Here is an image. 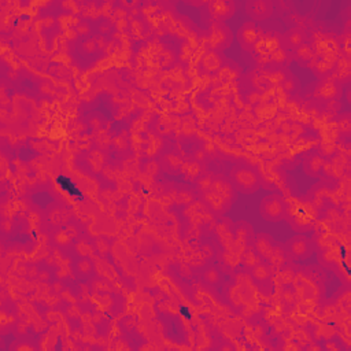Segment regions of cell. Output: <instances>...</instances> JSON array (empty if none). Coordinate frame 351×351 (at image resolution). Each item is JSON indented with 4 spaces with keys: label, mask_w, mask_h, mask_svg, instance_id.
<instances>
[{
    "label": "cell",
    "mask_w": 351,
    "mask_h": 351,
    "mask_svg": "<svg viewBox=\"0 0 351 351\" xmlns=\"http://www.w3.org/2000/svg\"><path fill=\"white\" fill-rule=\"evenodd\" d=\"M59 182H63L62 184V188L66 189V191H69L70 193H73V195H80V191L74 187L73 184H71V181L69 180V178H64V177H59ZM81 196V195H80Z\"/></svg>",
    "instance_id": "cell-1"
},
{
    "label": "cell",
    "mask_w": 351,
    "mask_h": 351,
    "mask_svg": "<svg viewBox=\"0 0 351 351\" xmlns=\"http://www.w3.org/2000/svg\"><path fill=\"white\" fill-rule=\"evenodd\" d=\"M180 310H181V313H182V314H184V316H185V317H187V318H191V314H189V311H188V309H185V307H181V309H180Z\"/></svg>",
    "instance_id": "cell-2"
}]
</instances>
